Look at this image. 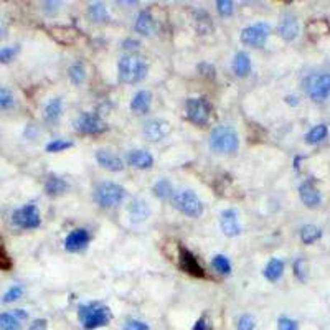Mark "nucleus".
Wrapping results in <instances>:
<instances>
[{
	"instance_id": "1",
	"label": "nucleus",
	"mask_w": 330,
	"mask_h": 330,
	"mask_svg": "<svg viewBox=\"0 0 330 330\" xmlns=\"http://www.w3.org/2000/svg\"><path fill=\"white\" fill-rule=\"evenodd\" d=\"M119 80L125 84H137L145 80L149 66L142 56L129 53L119 60Z\"/></svg>"
},
{
	"instance_id": "2",
	"label": "nucleus",
	"mask_w": 330,
	"mask_h": 330,
	"mask_svg": "<svg viewBox=\"0 0 330 330\" xmlns=\"http://www.w3.org/2000/svg\"><path fill=\"white\" fill-rule=\"evenodd\" d=\"M78 319L84 328L94 330L99 327H106L112 319V314L108 306H104L101 302H89V304L80 306Z\"/></svg>"
},
{
	"instance_id": "3",
	"label": "nucleus",
	"mask_w": 330,
	"mask_h": 330,
	"mask_svg": "<svg viewBox=\"0 0 330 330\" xmlns=\"http://www.w3.org/2000/svg\"><path fill=\"white\" fill-rule=\"evenodd\" d=\"M210 147L216 154L230 156L240 149V136L231 125H218L210 134Z\"/></svg>"
},
{
	"instance_id": "4",
	"label": "nucleus",
	"mask_w": 330,
	"mask_h": 330,
	"mask_svg": "<svg viewBox=\"0 0 330 330\" xmlns=\"http://www.w3.org/2000/svg\"><path fill=\"white\" fill-rule=\"evenodd\" d=\"M93 198L99 207L112 208L125 198V188L116 182H101L94 188Z\"/></svg>"
},
{
	"instance_id": "5",
	"label": "nucleus",
	"mask_w": 330,
	"mask_h": 330,
	"mask_svg": "<svg viewBox=\"0 0 330 330\" xmlns=\"http://www.w3.org/2000/svg\"><path fill=\"white\" fill-rule=\"evenodd\" d=\"M172 201H173V207L177 208L180 213L190 216V218H198L203 213V201L193 190H190V188H184V190L173 192Z\"/></svg>"
},
{
	"instance_id": "6",
	"label": "nucleus",
	"mask_w": 330,
	"mask_h": 330,
	"mask_svg": "<svg viewBox=\"0 0 330 330\" xmlns=\"http://www.w3.org/2000/svg\"><path fill=\"white\" fill-rule=\"evenodd\" d=\"M304 84L309 97L315 103H324L330 96V73L309 76Z\"/></svg>"
},
{
	"instance_id": "7",
	"label": "nucleus",
	"mask_w": 330,
	"mask_h": 330,
	"mask_svg": "<svg viewBox=\"0 0 330 330\" xmlns=\"http://www.w3.org/2000/svg\"><path fill=\"white\" fill-rule=\"evenodd\" d=\"M73 125L80 134H84V136L101 134V132L108 131L106 121L99 114H94V112H81Z\"/></svg>"
},
{
	"instance_id": "8",
	"label": "nucleus",
	"mask_w": 330,
	"mask_h": 330,
	"mask_svg": "<svg viewBox=\"0 0 330 330\" xmlns=\"http://www.w3.org/2000/svg\"><path fill=\"white\" fill-rule=\"evenodd\" d=\"M12 221L15 226L22 230H35L41 224V215L37 205H23L22 208H18L12 215Z\"/></svg>"
},
{
	"instance_id": "9",
	"label": "nucleus",
	"mask_w": 330,
	"mask_h": 330,
	"mask_svg": "<svg viewBox=\"0 0 330 330\" xmlns=\"http://www.w3.org/2000/svg\"><path fill=\"white\" fill-rule=\"evenodd\" d=\"M271 33V27L266 22H259L255 25L246 27L241 32V41L244 45L252 46V48H263L268 41V37Z\"/></svg>"
},
{
	"instance_id": "10",
	"label": "nucleus",
	"mask_w": 330,
	"mask_h": 330,
	"mask_svg": "<svg viewBox=\"0 0 330 330\" xmlns=\"http://www.w3.org/2000/svg\"><path fill=\"white\" fill-rule=\"evenodd\" d=\"M187 108V117L196 125H205L210 121V103L207 97H190L185 104Z\"/></svg>"
},
{
	"instance_id": "11",
	"label": "nucleus",
	"mask_w": 330,
	"mask_h": 330,
	"mask_svg": "<svg viewBox=\"0 0 330 330\" xmlns=\"http://www.w3.org/2000/svg\"><path fill=\"white\" fill-rule=\"evenodd\" d=\"M179 268L185 272V274L196 277V279H205L207 272L203 271L201 264L198 263V259L193 255L190 249H187L185 246H179Z\"/></svg>"
},
{
	"instance_id": "12",
	"label": "nucleus",
	"mask_w": 330,
	"mask_h": 330,
	"mask_svg": "<svg viewBox=\"0 0 330 330\" xmlns=\"http://www.w3.org/2000/svg\"><path fill=\"white\" fill-rule=\"evenodd\" d=\"M172 131L170 122L164 121V119H149L144 124V137L150 142H159V140L165 139Z\"/></svg>"
},
{
	"instance_id": "13",
	"label": "nucleus",
	"mask_w": 330,
	"mask_h": 330,
	"mask_svg": "<svg viewBox=\"0 0 330 330\" xmlns=\"http://www.w3.org/2000/svg\"><path fill=\"white\" fill-rule=\"evenodd\" d=\"M220 226L221 231L224 233V236L228 238H235L241 235V223H240V216H238V212L235 208H228L223 210L220 213Z\"/></svg>"
},
{
	"instance_id": "14",
	"label": "nucleus",
	"mask_w": 330,
	"mask_h": 330,
	"mask_svg": "<svg viewBox=\"0 0 330 330\" xmlns=\"http://www.w3.org/2000/svg\"><path fill=\"white\" fill-rule=\"evenodd\" d=\"M89 243V233L88 230L84 228H76L73 230L71 233L66 236L65 240V249L69 251V252H80L83 251L84 248L88 246Z\"/></svg>"
},
{
	"instance_id": "15",
	"label": "nucleus",
	"mask_w": 330,
	"mask_h": 330,
	"mask_svg": "<svg viewBox=\"0 0 330 330\" xmlns=\"http://www.w3.org/2000/svg\"><path fill=\"white\" fill-rule=\"evenodd\" d=\"M277 33L281 35V38L286 40V41L296 40L297 35H299V20H297V17L291 15V13L284 15L283 20H281L279 25H277Z\"/></svg>"
},
{
	"instance_id": "16",
	"label": "nucleus",
	"mask_w": 330,
	"mask_h": 330,
	"mask_svg": "<svg viewBox=\"0 0 330 330\" xmlns=\"http://www.w3.org/2000/svg\"><path fill=\"white\" fill-rule=\"evenodd\" d=\"M96 162L99 164L103 168H106L109 172H122L124 170V162L122 159L116 156V154H112L109 150H96Z\"/></svg>"
},
{
	"instance_id": "17",
	"label": "nucleus",
	"mask_w": 330,
	"mask_h": 330,
	"mask_svg": "<svg viewBox=\"0 0 330 330\" xmlns=\"http://www.w3.org/2000/svg\"><path fill=\"white\" fill-rule=\"evenodd\" d=\"M299 196H300V200H302L304 205L309 208L319 207L320 201H322L320 193H319L317 188H315L312 180H306L299 185Z\"/></svg>"
},
{
	"instance_id": "18",
	"label": "nucleus",
	"mask_w": 330,
	"mask_h": 330,
	"mask_svg": "<svg viewBox=\"0 0 330 330\" xmlns=\"http://www.w3.org/2000/svg\"><path fill=\"white\" fill-rule=\"evenodd\" d=\"M128 164L134 168H139V170H147L154 165V157L149 150L134 149L128 154Z\"/></svg>"
},
{
	"instance_id": "19",
	"label": "nucleus",
	"mask_w": 330,
	"mask_h": 330,
	"mask_svg": "<svg viewBox=\"0 0 330 330\" xmlns=\"http://www.w3.org/2000/svg\"><path fill=\"white\" fill-rule=\"evenodd\" d=\"M134 30L139 35H142V37H150L156 32V22H154V17L149 10H140L137 13L134 22Z\"/></svg>"
},
{
	"instance_id": "20",
	"label": "nucleus",
	"mask_w": 330,
	"mask_h": 330,
	"mask_svg": "<svg viewBox=\"0 0 330 330\" xmlns=\"http://www.w3.org/2000/svg\"><path fill=\"white\" fill-rule=\"evenodd\" d=\"M150 215V207L149 203L142 198H136L131 201L129 205V216L132 223H142L149 218Z\"/></svg>"
},
{
	"instance_id": "21",
	"label": "nucleus",
	"mask_w": 330,
	"mask_h": 330,
	"mask_svg": "<svg viewBox=\"0 0 330 330\" xmlns=\"http://www.w3.org/2000/svg\"><path fill=\"white\" fill-rule=\"evenodd\" d=\"M150 104H152V94L150 91L147 89H140L134 94L131 101V111L134 114H145L147 111L150 109Z\"/></svg>"
},
{
	"instance_id": "22",
	"label": "nucleus",
	"mask_w": 330,
	"mask_h": 330,
	"mask_svg": "<svg viewBox=\"0 0 330 330\" xmlns=\"http://www.w3.org/2000/svg\"><path fill=\"white\" fill-rule=\"evenodd\" d=\"M193 27L198 35H208L213 32V20L210 13L203 9L193 10Z\"/></svg>"
},
{
	"instance_id": "23",
	"label": "nucleus",
	"mask_w": 330,
	"mask_h": 330,
	"mask_svg": "<svg viewBox=\"0 0 330 330\" xmlns=\"http://www.w3.org/2000/svg\"><path fill=\"white\" fill-rule=\"evenodd\" d=\"M68 188H69L68 182L55 173H50L45 180V193L50 196H58L61 193H65Z\"/></svg>"
},
{
	"instance_id": "24",
	"label": "nucleus",
	"mask_w": 330,
	"mask_h": 330,
	"mask_svg": "<svg viewBox=\"0 0 330 330\" xmlns=\"http://www.w3.org/2000/svg\"><path fill=\"white\" fill-rule=\"evenodd\" d=\"M233 71L238 78H246L251 73V58L246 52H238L233 58Z\"/></svg>"
},
{
	"instance_id": "25",
	"label": "nucleus",
	"mask_w": 330,
	"mask_h": 330,
	"mask_svg": "<svg viewBox=\"0 0 330 330\" xmlns=\"http://www.w3.org/2000/svg\"><path fill=\"white\" fill-rule=\"evenodd\" d=\"M61 109H63V99H61V97H52V99L48 101L46 106H45V112H43L45 121L55 124L61 116Z\"/></svg>"
},
{
	"instance_id": "26",
	"label": "nucleus",
	"mask_w": 330,
	"mask_h": 330,
	"mask_svg": "<svg viewBox=\"0 0 330 330\" xmlns=\"http://www.w3.org/2000/svg\"><path fill=\"white\" fill-rule=\"evenodd\" d=\"M283 274H284V261H281L277 258H272L264 268V277L271 281V283H276V281L283 277Z\"/></svg>"
},
{
	"instance_id": "27",
	"label": "nucleus",
	"mask_w": 330,
	"mask_h": 330,
	"mask_svg": "<svg viewBox=\"0 0 330 330\" xmlns=\"http://www.w3.org/2000/svg\"><path fill=\"white\" fill-rule=\"evenodd\" d=\"M88 13H89V17H91V20H93L94 23H106L108 20L111 18L106 5L101 4V2L91 4L89 9H88Z\"/></svg>"
},
{
	"instance_id": "28",
	"label": "nucleus",
	"mask_w": 330,
	"mask_h": 330,
	"mask_svg": "<svg viewBox=\"0 0 330 330\" xmlns=\"http://www.w3.org/2000/svg\"><path fill=\"white\" fill-rule=\"evenodd\" d=\"M327 136H328V128H327V125L325 124H317L306 134V142L312 144V145L319 144L324 139H327Z\"/></svg>"
},
{
	"instance_id": "29",
	"label": "nucleus",
	"mask_w": 330,
	"mask_h": 330,
	"mask_svg": "<svg viewBox=\"0 0 330 330\" xmlns=\"http://www.w3.org/2000/svg\"><path fill=\"white\" fill-rule=\"evenodd\" d=\"M322 238V230L319 226H315V224H306L300 230V240H302L304 244H312L317 240Z\"/></svg>"
},
{
	"instance_id": "30",
	"label": "nucleus",
	"mask_w": 330,
	"mask_h": 330,
	"mask_svg": "<svg viewBox=\"0 0 330 330\" xmlns=\"http://www.w3.org/2000/svg\"><path fill=\"white\" fill-rule=\"evenodd\" d=\"M152 190H154V195L160 200H167L173 196V187L170 184V180H167V179H160L157 184L154 185Z\"/></svg>"
},
{
	"instance_id": "31",
	"label": "nucleus",
	"mask_w": 330,
	"mask_h": 330,
	"mask_svg": "<svg viewBox=\"0 0 330 330\" xmlns=\"http://www.w3.org/2000/svg\"><path fill=\"white\" fill-rule=\"evenodd\" d=\"M0 330H22V322L12 312H2L0 314Z\"/></svg>"
},
{
	"instance_id": "32",
	"label": "nucleus",
	"mask_w": 330,
	"mask_h": 330,
	"mask_svg": "<svg viewBox=\"0 0 330 330\" xmlns=\"http://www.w3.org/2000/svg\"><path fill=\"white\" fill-rule=\"evenodd\" d=\"M68 76H69V81L73 84H81L86 80V69H84L81 63H73V65L68 68Z\"/></svg>"
},
{
	"instance_id": "33",
	"label": "nucleus",
	"mask_w": 330,
	"mask_h": 330,
	"mask_svg": "<svg viewBox=\"0 0 330 330\" xmlns=\"http://www.w3.org/2000/svg\"><path fill=\"white\" fill-rule=\"evenodd\" d=\"M212 268L216 272H220V274H230V272H231V263L224 255H216L212 259Z\"/></svg>"
},
{
	"instance_id": "34",
	"label": "nucleus",
	"mask_w": 330,
	"mask_h": 330,
	"mask_svg": "<svg viewBox=\"0 0 330 330\" xmlns=\"http://www.w3.org/2000/svg\"><path fill=\"white\" fill-rule=\"evenodd\" d=\"M15 106V96L10 89L0 86V111H9Z\"/></svg>"
},
{
	"instance_id": "35",
	"label": "nucleus",
	"mask_w": 330,
	"mask_h": 330,
	"mask_svg": "<svg viewBox=\"0 0 330 330\" xmlns=\"http://www.w3.org/2000/svg\"><path fill=\"white\" fill-rule=\"evenodd\" d=\"M69 147H73V142L71 140H66V139H53L52 142H48L45 145V150L50 152V154H56V152H63L69 149Z\"/></svg>"
},
{
	"instance_id": "36",
	"label": "nucleus",
	"mask_w": 330,
	"mask_h": 330,
	"mask_svg": "<svg viewBox=\"0 0 330 330\" xmlns=\"http://www.w3.org/2000/svg\"><path fill=\"white\" fill-rule=\"evenodd\" d=\"M294 274H296L300 283H306L309 279V264L304 258L296 259V263H294Z\"/></svg>"
},
{
	"instance_id": "37",
	"label": "nucleus",
	"mask_w": 330,
	"mask_h": 330,
	"mask_svg": "<svg viewBox=\"0 0 330 330\" xmlns=\"http://www.w3.org/2000/svg\"><path fill=\"white\" fill-rule=\"evenodd\" d=\"M12 269V259L5 249V243L0 238V271H10Z\"/></svg>"
},
{
	"instance_id": "38",
	"label": "nucleus",
	"mask_w": 330,
	"mask_h": 330,
	"mask_svg": "<svg viewBox=\"0 0 330 330\" xmlns=\"http://www.w3.org/2000/svg\"><path fill=\"white\" fill-rule=\"evenodd\" d=\"M18 45H12V46H4L0 48V63H10L18 53Z\"/></svg>"
},
{
	"instance_id": "39",
	"label": "nucleus",
	"mask_w": 330,
	"mask_h": 330,
	"mask_svg": "<svg viewBox=\"0 0 330 330\" xmlns=\"http://www.w3.org/2000/svg\"><path fill=\"white\" fill-rule=\"evenodd\" d=\"M22 294H23V287H22V286H13V287H10V289L4 294L2 300H4L5 304H9V302H15L17 299L22 297Z\"/></svg>"
},
{
	"instance_id": "40",
	"label": "nucleus",
	"mask_w": 330,
	"mask_h": 330,
	"mask_svg": "<svg viewBox=\"0 0 330 330\" xmlns=\"http://www.w3.org/2000/svg\"><path fill=\"white\" fill-rule=\"evenodd\" d=\"M256 320L249 314H243L240 320H238V330H255Z\"/></svg>"
},
{
	"instance_id": "41",
	"label": "nucleus",
	"mask_w": 330,
	"mask_h": 330,
	"mask_svg": "<svg viewBox=\"0 0 330 330\" xmlns=\"http://www.w3.org/2000/svg\"><path fill=\"white\" fill-rule=\"evenodd\" d=\"M216 9H218V13L221 17H230L235 10V5L230 0H218L216 2Z\"/></svg>"
},
{
	"instance_id": "42",
	"label": "nucleus",
	"mask_w": 330,
	"mask_h": 330,
	"mask_svg": "<svg viewBox=\"0 0 330 330\" xmlns=\"http://www.w3.org/2000/svg\"><path fill=\"white\" fill-rule=\"evenodd\" d=\"M198 73L207 80H215L216 71H215V66L212 63H200L198 65Z\"/></svg>"
},
{
	"instance_id": "43",
	"label": "nucleus",
	"mask_w": 330,
	"mask_h": 330,
	"mask_svg": "<svg viewBox=\"0 0 330 330\" xmlns=\"http://www.w3.org/2000/svg\"><path fill=\"white\" fill-rule=\"evenodd\" d=\"M277 328L279 330H299V324L294 319L289 317H279L277 320Z\"/></svg>"
},
{
	"instance_id": "44",
	"label": "nucleus",
	"mask_w": 330,
	"mask_h": 330,
	"mask_svg": "<svg viewBox=\"0 0 330 330\" xmlns=\"http://www.w3.org/2000/svg\"><path fill=\"white\" fill-rule=\"evenodd\" d=\"M122 330H150V327L145 324L142 320H136V319H131L124 324Z\"/></svg>"
},
{
	"instance_id": "45",
	"label": "nucleus",
	"mask_w": 330,
	"mask_h": 330,
	"mask_svg": "<svg viewBox=\"0 0 330 330\" xmlns=\"http://www.w3.org/2000/svg\"><path fill=\"white\" fill-rule=\"evenodd\" d=\"M213 328V324H212V319L208 317V315H203L198 320H196V324L193 325L192 330H212Z\"/></svg>"
},
{
	"instance_id": "46",
	"label": "nucleus",
	"mask_w": 330,
	"mask_h": 330,
	"mask_svg": "<svg viewBox=\"0 0 330 330\" xmlns=\"http://www.w3.org/2000/svg\"><path fill=\"white\" fill-rule=\"evenodd\" d=\"M140 43H139V40H134V38H125L122 41V48L124 50H136V48H139Z\"/></svg>"
},
{
	"instance_id": "47",
	"label": "nucleus",
	"mask_w": 330,
	"mask_h": 330,
	"mask_svg": "<svg viewBox=\"0 0 330 330\" xmlns=\"http://www.w3.org/2000/svg\"><path fill=\"white\" fill-rule=\"evenodd\" d=\"M46 328H48V322L45 319H37L28 330H46Z\"/></svg>"
},
{
	"instance_id": "48",
	"label": "nucleus",
	"mask_w": 330,
	"mask_h": 330,
	"mask_svg": "<svg viewBox=\"0 0 330 330\" xmlns=\"http://www.w3.org/2000/svg\"><path fill=\"white\" fill-rule=\"evenodd\" d=\"M12 314L15 315V317H17V319H18L20 322H22V320H25V319L28 317V314H27L25 311H22V309H17V311H13Z\"/></svg>"
},
{
	"instance_id": "49",
	"label": "nucleus",
	"mask_w": 330,
	"mask_h": 330,
	"mask_svg": "<svg viewBox=\"0 0 330 330\" xmlns=\"http://www.w3.org/2000/svg\"><path fill=\"white\" fill-rule=\"evenodd\" d=\"M286 103L287 104H291V106H297L299 104V99L296 96H286Z\"/></svg>"
},
{
	"instance_id": "50",
	"label": "nucleus",
	"mask_w": 330,
	"mask_h": 330,
	"mask_svg": "<svg viewBox=\"0 0 330 330\" xmlns=\"http://www.w3.org/2000/svg\"><path fill=\"white\" fill-rule=\"evenodd\" d=\"M0 40H2V28H0Z\"/></svg>"
}]
</instances>
